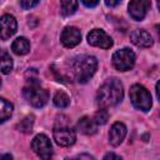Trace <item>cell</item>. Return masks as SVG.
<instances>
[{"mask_svg": "<svg viewBox=\"0 0 160 160\" xmlns=\"http://www.w3.org/2000/svg\"><path fill=\"white\" fill-rule=\"evenodd\" d=\"M124 98V88L119 79L110 78L108 79L98 90L96 102L100 108L106 109L110 106L118 105Z\"/></svg>", "mask_w": 160, "mask_h": 160, "instance_id": "cell-1", "label": "cell"}, {"mask_svg": "<svg viewBox=\"0 0 160 160\" xmlns=\"http://www.w3.org/2000/svg\"><path fill=\"white\" fill-rule=\"evenodd\" d=\"M98 69V60L91 55H79L70 62V70L78 82H86L92 78Z\"/></svg>", "mask_w": 160, "mask_h": 160, "instance_id": "cell-2", "label": "cell"}, {"mask_svg": "<svg viewBox=\"0 0 160 160\" xmlns=\"http://www.w3.org/2000/svg\"><path fill=\"white\" fill-rule=\"evenodd\" d=\"M22 95L34 108H42L49 100V92L44 88H41L35 80L29 81V84L22 90Z\"/></svg>", "mask_w": 160, "mask_h": 160, "instance_id": "cell-3", "label": "cell"}, {"mask_svg": "<svg viewBox=\"0 0 160 160\" xmlns=\"http://www.w3.org/2000/svg\"><path fill=\"white\" fill-rule=\"evenodd\" d=\"M129 95H130L131 104L135 109H138L140 111H144V112H148L151 109L152 99H151V95H150L149 90L145 86H142L140 84H134L130 88Z\"/></svg>", "mask_w": 160, "mask_h": 160, "instance_id": "cell-4", "label": "cell"}, {"mask_svg": "<svg viewBox=\"0 0 160 160\" xmlns=\"http://www.w3.org/2000/svg\"><path fill=\"white\" fill-rule=\"evenodd\" d=\"M135 59H136V56H135L134 51L130 50L129 48H124V49H120L112 54L111 62L116 70L128 71L134 66Z\"/></svg>", "mask_w": 160, "mask_h": 160, "instance_id": "cell-5", "label": "cell"}, {"mask_svg": "<svg viewBox=\"0 0 160 160\" xmlns=\"http://www.w3.org/2000/svg\"><path fill=\"white\" fill-rule=\"evenodd\" d=\"M31 149L41 159H50L52 155V146L50 139L45 134H38L31 141Z\"/></svg>", "mask_w": 160, "mask_h": 160, "instance_id": "cell-6", "label": "cell"}, {"mask_svg": "<svg viewBox=\"0 0 160 160\" xmlns=\"http://www.w3.org/2000/svg\"><path fill=\"white\" fill-rule=\"evenodd\" d=\"M52 135H54V140L60 146H71L76 140L75 131L68 125H60V126L56 125L54 128Z\"/></svg>", "mask_w": 160, "mask_h": 160, "instance_id": "cell-7", "label": "cell"}, {"mask_svg": "<svg viewBox=\"0 0 160 160\" xmlns=\"http://www.w3.org/2000/svg\"><path fill=\"white\" fill-rule=\"evenodd\" d=\"M88 42L101 49H110L112 46V39L101 29H92L88 34Z\"/></svg>", "mask_w": 160, "mask_h": 160, "instance_id": "cell-8", "label": "cell"}, {"mask_svg": "<svg viewBox=\"0 0 160 160\" xmlns=\"http://www.w3.org/2000/svg\"><path fill=\"white\" fill-rule=\"evenodd\" d=\"M150 6H151V1L150 0H131L129 2L128 9H129L130 16L134 20L141 21L146 16Z\"/></svg>", "mask_w": 160, "mask_h": 160, "instance_id": "cell-9", "label": "cell"}, {"mask_svg": "<svg viewBox=\"0 0 160 160\" xmlns=\"http://www.w3.org/2000/svg\"><path fill=\"white\" fill-rule=\"evenodd\" d=\"M18 29V22L15 18L10 14H5L0 18V39L8 40L10 39Z\"/></svg>", "mask_w": 160, "mask_h": 160, "instance_id": "cell-10", "label": "cell"}, {"mask_svg": "<svg viewBox=\"0 0 160 160\" xmlns=\"http://www.w3.org/2000/svg\"><path fill=\"white\" fill-rule=\"evenodd\" d=\"M60 41L65 48H74L81 41V32L75 26H66L60 35Z\"/></svg>", "mask_w": 160, "mask_h": 160, "instance_id": "cell-11", "label": "cell"}, {"mask_svg": "<svg viewBox=\"0 0 160 160\" xmlns=\"http://www.w3.org/2000/svg\"><path fill=\"white\" fill-rule=\"evenodd\" d=\"M130 40L134 45L139 48H150L154 44L152 36L150 35L149 31L144 29H135L130 34Z\"/></svg>", "mask_w": 160, "mask_h": 160, "instance_id": "cell-12", "label": "cell"}, {"mask_svg": "<svg viewBox=\"0 0 160 160\" xmlns=\"http://www.w3.org/2000/svg\"><path fill=\"white\" fill-rule=\"evenodd\" d=\"M126 132H128V130H126L125 124H122L120 121L114 122L111 129H110V131H109V141H110V144L112 146H119L122 142V140L125 139Z\"/></svg>", "mask_w": 160, "mask_h": 160, "instance_id": "cell-13", "label": "cell"}, {"mask_svg": "<svg viewBox=\"0 0 160 160\" xmlns=\"http://www.w3.org/2000/svg\"><path fill=\"white\" fill-rule=\"evenodd\" d=\"M76 128L80 132H82L85 135H92L98 130V124L94 121V119H91L89 116H82L81 119H79Z\"/></svg>", "mask_w": 160, "mask_h": 160, "instance_id": "cell-14", "label": "cell"}, {"mask_svg": "<svg viewBox=\"0 0 160 160\" xmlns=\"http://www.w3.org/2000/svg\"><path fill=\"white\" fill-rule=\"evenodd\" d=\"M11 50L16 55H26L30 51V41L26 38L20 36L15 39L14 42L11 44Z\"/></svg>", "mask_w": 160, "mask_h": 160, "instance_id": "cell-15", "label": "cell"}, {"mask_svg": "<svg viewBox=\"0 0 160 160\" xmlns=\"http://www.w3.org/2000/svg\"><path fill=\"white\" fill-rule=\"evenodd\" d=\"M14 106L10 101H8L6 99L0 96V124H2L4 121H6L11 114H12Z\"/></svg>", "mask_w": 160, "mask_h": 160, "instance_id": "cell-16", "label": "cell"}, {"mask_svg": "<svg viewBox=\"0 0 160 160\" xmlns=\"http://www.w3.org/2000/svg\"><path fill=\"white\" fill-rule=\"evenodd\" d=\"M61 12L64 16H70L78 10L79 0H60Z\"/></svg>", "mask_w": 160, "mask_h": 160, "instance_id": "cell-17", "label": "cell"}, {"mask_svg": "<svg viewBox=\"0 0 160 160\" xmlns=\"http://www.w3.org/2000/svg\"><path fill=\"white\" fill-rule=\"evenodd\" d=\"M12 66H14V62H12V59L11 56L2 51L0 52V70L2 74H10V71L12 70Z\"/></svg>", "mask_w": 160, "mask_h": 160, "instance_id": "cell-18", "label": "cell"}, {"mask_svg": "<svg viewBox=\"0 0 160 160\" xmlns=\"http://www.w3.org/2000/svg\"><path fill=\"white\" fill-rule=\"evenodd\" d=\"M52 102L56 108L59 109H65L69 106L70 104V98L68 96V94H65L64 91H58L54 98H52Z\"/></svg>", "mask_w": 160, "mask_h": 160, "instance_id": "cell-19", "label": "cell"}, {"mask_svg": "<svg viewBox=\"0 0 160 160\" xmlns=\"http://www.w3.org/2000/svg\"><path fill=\"white\" fill-rule=\"evenodd\" d=\"M34 115H28L26 118H24L18 125L16 129L24 134H30L32 131V125H34Z\"/></svg>", "mask_w": 160, "mask_h": 160, "instance_id": "cell-20", "label": "cell"}, {"mask_svg": "<svg viewBox=\"0 0 160 160\" xmlns=\"http://www.w3.org/2000/svg\"><path fill=\"white\" fill-rule=\"evenodd\" d=\"M108 119H109V114H108V111L105 110V109H100V110H98L96 112H95V115H94V121L98 124V125H104V124H106V121H108Z\"/></svg>", "mask_w": 160, "mask_h": 160, "instance_id": "cell-21", "label": "cell"}, {"mask_svg": "<svg viewBox=\"0 0 160 160\" xmlns=\"http://www.w3.org/2000/svg\"><path fill=\"white\" fill-rule=\"evenodd\" d=\"M39 2H40V0H20V5L25 10H29V9L35 8Z\"/></svg>", "mask_w": 160, "mask_h": 160, "instance_id": "cell-22", "label": "cell"}, {"mask_svg": "<svg viewBox=\"0 0 160 160\" xmlns=\"http://www.w3.org/2000/svg\"><path fill=\"white\" fill-rule=\"evenodd\" d=\"M100 0H81V2L86 6V8H95L99 4Z\"/></svg>", "mask_w": 160, "mask_h": 160, "instance_id": "cell-23", "label": "cell"}, {"mask_svg": "<svg viewBox=\"0 0 160 160\" xmlns=\"http://www.w3.org/2000/svg\"><path fill=\"white\" fill-rule=\"evenodd\" d=\"M104 1H105L106 6H109V8H115L116 5H119L121 2V0H104Z\"/></svg>", "mask_w": 160, "mask_h": 160, "instance_id": "cell-24", "label": "cell"}, {"mask_svg": "<svg viewBox=\"0 0 160 160\" xmlns=\"http://www.w3.org/2000/svg\"><path fill=\"white\" fill-rule=\"evenodd\" d=\"M108 159H115V160H121V158L114 152H109L106 155H104V160H108Z\"/></svg>", "mask_w": 160, "mask_h": 160, "instance_id": "cell-25", "label": "cell"}, {"mask_svg": "<svg viewBox=\"0 0 160 160\" xmlns=\"http://www.w3.org/2000/svg\"><path fill=\"white\" fill-rule=\"evenodd\" d=\"M0 86H1V79H0Z\"/></svg>", "mask_w": 160, "mask_h": 160, "instance_id": "cell-26", "label": "cell"}]
</instances>
